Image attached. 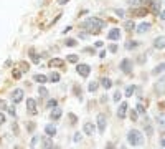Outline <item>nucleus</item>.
Masks as SVG:
<instances>
[{"label": "nucleus", "mask_w": 165, "mask_h": 149, "mask_svg": "<svg viewBox=\"0 0 165 149\" xmlns=\"http://www.w3.org/2000/svg\"><path fill=\"white\" fill-rule=\"evenodd\" d=\"M104 25H106V23H104L103 20H99V18H96V17L86 18V20L81 23V27H82V28H86V30L91 32V33H98Z\"/></svg>", "instance_id": "f257e3e1"}, {"label": "nucleus", "mask_w": 165, "mask_h": 149, "mask_svg": "<svg viewBox=\"0 0 165 149\" xmlns=\"http://www.w3.org/2000/svg\"><path fill=\"white\" fill-rule=\"evenodd\" d=\"M127 141H129V144H132V146H140V144L144 142V136L137 129H130L127 133Z\"/></svg>", "instance_id": "f03ea898"}, {"label": "nucleus", "mask_w": 165, "mask_h": 149, "mask_svg": "<svg viewBox=\"0 0 165 149\" xmlns=\"http://www.w3.org/2000/svg\"><path fill=\"white\" fill-rule=\"evenodd\" d=\"M119 68H121V71H124V73H132V61H130V60H127V58H125V60H122V61H121V66H119Z\"/></svg>", "instance_id": "7ed1b4c3"}, {"label": "nucleus", "mask_w": 165, "mask_h": 149, "mask_svg": "<svg viewBox=\"0 0 165 149\" xmlns=\"http://www.w3.org/2000/svg\"><path fill=\"white\" fill-rule=\"evenodd\" d=\"M76 71H78V75H81L82 78H86V76L91 73V68H89L88 65H78L76 66Z\"/></svg>", "instance_id": "20e7f679"}, {"label": "nucleus", "mask_w": 165, "mask_h": 149, "mask_svg": "<svg viewBox=\"0 0 165 149\" xmlns=\"http://www.w3.org/2000/svg\"><path fill=\"white\" fill-rule=\"evenodd\" d=\"M12 99H13V103L23 101V90H22V88H17V90L12 93Z\"/></svg>", "instance_id": "39448f33"}, {"label": "nucleus", "mask_w": 165, "mask_h": 149, "mask_svg": "<svg viewBox=\"0 0 165 149\" xmlns=\"http://www.w3.org/2000/svg\"><path fill=\"white\" fill-rule=\"evenodd\" d=\"M27 109L30 114H36V101L33 98H28L27 99Z\"/></svg>", "instance_id": "423d86ee"}, {"label": "nucleus", "mask_w": 165, "mask_h": 149, "mask_svg": "<svg viewBox=\"0 0 165 149\" xmlns=\"http://www.w3.org/2000/svg\"><path fill=\"white\" fill-rule=\"evenodd\" d=\"M98 129H99V133L106 131V116L104 114H98Z\"/></svg>", "instance_id": "0eeeda50"}, {"label": "nucleus", "mask_w": 165, "mask_h": 149, "mask_svg": "<svg viewBox=\"0 0 165 149\" xmlns=\"http://www.w3.org/2000/svg\"><path fill=\"white\" fill-rule=\"evenodd\" d=\"M154 48H157V50H162L165 48V37H159L154 40Z\"/></svg>", "instance_id": "6e6552de"}, {"label": "nucleus", "mask_w": 165, "mask_h": 149, "mask_svg": "<svg viewBox=\"0 0 165 149\" xmlns=\"http://www.w3.org/2000/svg\"><path fill=\"white\" fill-rule=\"evenodd\" d=\"M119 37H121V30H119V28H112V30L109 32V35H108V38H109V40H112V42L119 40Z\"/></svg>", "instance_id": "1a4fd4ad"}, {"label": "nucleus", "mask_w": 165, "mask_h": 149, "mask_svg": "<svg viewBox=\"0 0 165 149\" xmlns=\"http://www.w3.org/2000/svg\"><path fill=\"white\" fill-rule=\"evenodd\" d=\"M147 5L152 8L154 12H159L160 10V0H147Z\"/></svg>", "instance_id": "9d476101"}, {"label": "nucleus", "mask_w": 165, "mask_h": 149, "mask_svg": "<svg viewBox=\"0 0 165 149\" xmlns=\"http://www.w3.org/2000/svg\"><path fill=\"white\" fill-rule=\"evenodd\" d=\"M125 113H127V103H121V106L117 109V116L119 118H125Z\"/></svg>", "instance_id": "9b49d317"}, {"label": "nucleus", "mask_w": 165, "mask_h": 149, "mask_svg": "<svg viewBox=\"0 0 165 149\" xmlns=\"http://www.w3.org/2000/svg\"><path fill=\"white\" fill-rule=\"evenodd\" d=\"M155 91H157V93H163V91H165V78L157 81V85H155Z\"/></svg>", "instance_id": "f8f14e48"}, {"label": "nucleus", "mask_w": 165, "mask_h": 149, "mask_svg": "<svg viewBox=\"0 0 165 149\" xmlns=\"http://www.w3.org/2000/svg\"><path fill=\"white\" fill-rule=\"evenodd\" d=\"M155 121L159 123V126L162 129H165V114L163 113H159L157 116H155Z\"/></svg>", "instance_id": "ddd939ff"}, {"label": "nucleus", "mask_w": 165, "mask_h": 149, "mask_svg": "<svg viewBox=\"0 0 165 149\" xmlns=\"http://www.w3.org/2000/svg\"><path fill=\"white\" fill-rule=\"evenodd\" d=\"M41 149H53V141L51 138H45L41 141Z\"/></svg>", "instance_id": "4468645a"}, {"label": "nucleus", "mask_w": 165, "mask_h": 149, "mask_svg": "<svg viewBox=\"0 0 165 149\" xmlns=\"http://www.w3.org/2000/svg\"><path fill=\"white\" fill-rule=\"evenodd\" d=\"M150 30V23L149 22H144V23H140V25L137 27V32L139 33H145V32H149Z\"/></svg>", "instance_id": "2eb2a0df"}, {"label": "nucleus", "mask_w": 165, "mask_h": 149, "mask_svg": "<svg viewBox=\"0 0 165 149\" xmlns=\"http://www.w3.org/2000/svg\"><path fill=\"white\" fill-rule=\"evenodd\" d=\"M45 133H46L50 138H53V136H55V134H56V128L53 126V124H48V126L45 128Z\"/></svg>", "instance_id": "dca6fc26"}, {"label": "nucleus", "mask_w": 165, "mask_h": 149, "mask_svg": "<svg viewBox=\"0 0 165 149\" xmlns=\"http://www.w3.org/2000/svg\"><path fill=\"white\" fill-rule=\"evenodd\" d=\"M84 133L88 134V136H91V134L94 133V124L93 123H86L84 124Z\"/></svg>", "instance_id": "f3484780"}, {"label": "nucleus", "mask_w": 165, "mask_h": 149, "mask_svg": "<svg viewBox=\"0 0 165 149\" xmlns=\"http://www.w3.org/2000/svg\"><path fill=\"white\" fill-rule=\"evenodd\" d=\"M61 109L60 108H53V111H51V114H50V116H51V119H60L61 118Z\"/></svg>", "instance_id": "a211bd4d"}, {"label": "nucleus", "mask_w": 165, "mask_h": 149, "mask_svg": "<svg viewBox=\"0 0 165 149\" xmlns=\"http://www.w3.org/2000/svg\"><path fill=\"white\" fill-rule=\"evenodd\" d=\"M30 58H32V61H33V63H40V56L36 55V51L33 50V48L30 50Z\"/></svg>", "instance_id": "6ab92c4d"}, {"label": "nucleus", "mask_w": 165, "mask_h": 149, "mask_svg": "<svg viewBox=\"0 0 165 149\" xmlns=\"http://www.w3.org/2000/svg\"><path fill=\"white\" fill-rule=\"evenodd\" d=\"M33 80L38 81V83H46L48 76H45V75H35V76H33Z\"/></svg>", "instance_id": "aec40b11"}, {"label": "nucleus", "mask_w": 165, "mask_h": 149, "mask_svg": "<svg viewBox=\"0 0 165 149\" xmlns=\"http://www.w3.org/2000/svg\"><path fill=\"white\" fill-rule=\"evenodd\" d=\"M63 65H65V63H63L61 58H53L50 61V66H58V68H60V66H63Z\"/></svg>", "instance_id": "412c9836"}, {"label": "nucleus", "mask_w": 165, "mask_h": 149, "mask_svg": "<svg viewBox=\"0 0 165 149\" xmlns=\"http://www.w3.org/2000/svg\"><path fill=\"white\" fill-rule=\"evenodd\" d=\"M163 71H165V63H162V65H159V66H155V68H154V71H152V73H154V75H160V73H163Z\"/></svg>", "instance_id": "4be33fe9"}, {"label": "nucleus", "mask_w": 165, "mask_h": 149, "mask_svg": "<svg viewBox=\"0 0 165 149\" xmlns=\"http://www.w3.org/2000/svg\"><path fill=\"white\" fill-rule=\"evenodd\" d=\"M48 80H50V81H51V83H58V81H60V80H61V76H60V75H58V73H51L50 76H48Z\"/></svg>", "instance_id": "5701e85b"}, {"label": "nucleus", "mask_w": 165, "mask_h": 149, "mask_svg": "<svg viewBox=\"0 0 165 149\" xmlns=\"http://www.w3.org/2000/svg\"><path fill=\"white\" fill-rule=\"evenodd\" d=\"M101 83H103V88H106V90H109L111 86H112V81H111L109 78H103V80H101Z\"/></svg>", "instance_id": "b1692460"}, {"label": "nucleus", "mask_w": 165, "mask_h": 149, "mask_svg": "<svg viewBox=\"0 0 165 149\" xmlns=\"http://www.w3.org/2000/svg\"><path fill=\"white\" fill-rule=\"evenodd\" d=\"M96 90H98V81H91V83L88 85V91L89 93H94Z\"/></svg>", "instance_id": "393cba45"}, {"label": "nucleus", "mask_w": 165, "mask_h": 149, "mask_svg": "<svg viewBox=\"0 0 165 149\" xmlns=\"http://www.w3.org/2000/svg\"><path fill=\"white\" fill-rule=\"evenodd\" d=\"M66 61H70V63H76V61H78V55H68Z\"/></svg>", "instance_id": "a878e982"}, {"label": "nucleus", "mask_w": 165, "mask_h": 149, "mask_svg": "<svg viewBox=\"0 0 165 149\" xmlns=\"http://www.w3.org/2000/svg\"><path fill=\"white\" fill-rule=\"evenodd\" d=\"M137 45H139L137 42H127V43H125V48H127V50H132V48H135Z\"/></svg>", "instance_id": "bb28decb"}, {"label": "nucleus", "mask_w": 165, "mask_h": 149, "mask_svg": "<svg viewBox=\"0 0 165 149\" xmlns=\"http://www.w3.org/2000/svg\"><path fill=\"white\" fill-rule=\"evenodd\" d=\"M135 91V86H127V90H125V96H132Z\"/></svg>", "instance_id": "cd10ccee"}, {"label": "nucleus", "mask_w": 165, "mask_h": 149, "mask_svg": "<svg viewBox=\"0 0 165 149\" xmlns=\"http://www.w3.org/2000/svg\"><path fill=\"white\" fill-rule=\"evenodd\" d=\"M38 94H40L41 98H45V96H48V90L46 88H38Z\"/></svg>", "instance_id": "c85d7f7f"}, {"label": "nucleus", "mask_w": 165, "mask_h": 149, "mask_svg": "<svg viewBox=\"0 0 165 149\" xmlns=\"http://www.w3.org/2000/svg\"><path fill=\"white\" fill-rule=\"evenodd\" d=\"M73 139H74V142H79L82 139V134L81 133H74V136H73Z\"/></svg>", "instance_id": "c756f323"}, {"label": "nucleus", "mask_w": 165, "mask_h": 149, "mask_svg": "<svg viewBox=\"0 0 165 149\" xmlns=\"http://www.w3.org/2000/svg\"><path fill=\"white\" fill-rule=\"evenodd\" d=\"M121 98H122V94H121V91H116V93H114V101H121Z\"/></svg>", "instance_id": "7c9ffc66"}, {"label": "nucleus", "mask_w": 165, "mask_h": 149, "mask_svg": "<svg viewBox=\"0 0 165 149\" xmlns=\"http://www.w3.org/2000/svg\"><path fill=\"white\" fill-rule=\"evenodd\" d=\"M20 76H22V73H20V70H13V78H15V80H18V78H20Z\"/></svg>", "instance_id": "2f4dec72"}, {"label": "nucleus", "mask_w": 165, "mask_h": 149, "mask_svg": "<svg viewBox=\"0 0 165 149\" xmlns=\"http://www.w3.org/2000/svg\"><path fill=\"white\" fill-rule=\"evenodd\" d=\"M66 45H68V46H74V45H76V40H73V38H68V40H66Z\"/></svg>", "instance_id": "473e14b6"}, {"label": "nucleus", "mask_w": 165, "mask_h": 149, "mask_svg": "<svg viewBox=\"0 0 165 149\" xmlns=\"http://www.w3.org/2000/svg\"><path fill=\"white\" fill-rule=\"evenodd\" d=\"M125 28H127V30H132V28H134V22H125Z\"/></svg>", "instance_id": "72a5a7b5"}, {"label": "nucleus", "mask_w": 165, "mask_h": 149, "mask_svg": "<svg viewBox=\"0 0 165 149\" xmlns=\"http://www.w3.org/2000/svg\"><path fill=\"white\" fill-rule=\"evenodd\" d=\"M8 113H10V114H12V116H13V118H15V116H17V109H15V108H13V106H12V108H8Z\"/></svg>", "instance_id": "f704fd0d"}, {"label": "nucleus", "mask_w": 165, "mask_h": 149, "mask_svg": "<svg viewBox=\"0 0 165 149\" xmlns=\"http://www.w3.org/2000/svg\"><path fill=\"white\" fill-rule=\"evenodd\" d=\"M56 104H58V103H56V99H51V101L48 103V108H56Z\"/></svg>", "instance_id": "c9c22d12"}, {"label": "nucleus", "mask_w": 165, "mask_h": 149, "mask_svg": "<svg viewBox=\"0 0 165 149\" xmlns=\"http://www.w3.org/2000/svg\"><path fill=\"white\" fill-rule=\"evenodd\" d=\"M130 119H132V121H135V119H137V113H135L134 109H132V113H130Z\"/></svg>", "instance_id": "e433bc0d"}, {"label": "nucleus", "mask_w": 165, "mask_h": 149, "mask_svg": "<svg viewBox=\"0 0 165 149\" xmlns=\"http://www.w3.org/2000/svg\"><path fill=\"white\" fill-rule=\"evenodd\" d=\"M2 109H7V104H5V101L0 99V111H2Z\"/></svg>", "instance_id": "4c0bfd02"}, {"label": "nucleus", "mask_w": 165, "mask_h": 149, "mask_svg": "<svg viewBox=\"0 0 165 149\" xmlns=\"http://www.w3.org/2000/svg\"><path fill=\"white\" fill-rule=\"evenodd\" d=\"M3 123H5V114L0 113V124H3Z\"/></svg>", "instance_id": "58836bf2"}, {"label": "nucleus", "mask_w": 165, "mask_h": 149, "mask_svg": "<svg viewBox=\"0 0 165 149\" xmlns=\"http://www.w3.org/2000/svg\"><path fill=\"white\" fill-rule=\"evenodd\" d=\"M137 111H139V113H145V108L142 106V104H139V106H137Z\"/></svg>", "instance_id": "ea45409f"}, {"label": "nucleus", "mask_w": 165, "mask_h": 149, "mask_svg": "<svg viewBox=\"0 0 165 149\" xmlns=\"http://www.w3.org/2000/svg\"><path fill=\"white\" fill-rule=\"evenodd\" d=\"M109 50L112 51V53H116V51H117V46H116V45H111V46H109Z\"/></svg>", "instance_id": "a19ab883"}, {"label": "nucleus", "mask_w": 165, "mask_h": 149, "mask_svg": "<svg viewBox=\"0 0 165 149\" xmlns=\"http://www.w3.org/2000/svg\"><path fill=\"white\" fill-rule=\"evenodd\" d=\"M36 141H38V138L35 136V138H33V139H32V147H35V144H36Z\"/></svg>", "instance_id": "79ce46f5"}, {"label": "nucleus", "mask_w": 165, "mask_h": 149, "mask_svg": "<svg viewBox=\"0 0 165 149\" xmlns=\"http://www.w3.org/2000/svg\"><path fill=\"white\" fill-rule=\"evenodd\" d=\"M70 2V0H58V3H60V5H65V3H68Z\"/></svg>", "instance_id": "37998d69"}, {"label": "nucleus", "mask_w": 165, "mask_h": 149, "mask_svg": "<svg viewBox=\"0 0 165 149\" xmlns=\"http://www.w3.org/2000/svg\"><path fill=\"white\" fill-rule=\"evenodd\" d=\"M33 126H35V124H32V123H30V124H28V131H30V133L33 131V129H35V128H33Z\"/></svg>", "instance_id": "c03bdc74"}, {"label": "nucleus", "mask_w": 165, "mask_h": 149, "mask_svg": "<svg viewBox=\"0 0 165 149\" xmlns=\"http://www.w3.org/2000/svg\"><path fill=\"white\" fill-rule=\"evenodd\" d=\"M160 18H162V20H165V10L160 12Z\"/></svg>", "instance_id": "a18cd8bd"}, {"label": "nucleus", "mask_w": 165, "mask_h": 149, "mask_svg": "<svg viewBox=\"0 0 165 149\" xmlns=\"http://www.w3.org/2000/svg\"><path fill=\"white\" fill-rule=\"evenodd\" d=\"M162 146H165V139H163V141H162Z\"/></svg>", "instance_id": "49530a36"}, {"label": "nucleus", "mask_w": 165, "mask_h": 149, "mask_svg": "<svg viewBox=\"0 0 165 149\" xmlns=\"http://www.w3.org/2000/svg\"><path fill=\"white\" fill-rule=\"evenodd\" d=\"M121 149H125V147H124V146H122V147H121Z\"/></svg>", "instance_id": "de8ad7c7"}, {"label": "nucleus", "mask_w": 165, "mask_h": 149, "mask_svg": "<svg viewBox=\"0 0 165 149\" xmlns=\"http://www.w3.org/2000/svg\"><path fill=\"white\" fill-rule=\"evenodd\" d=\"M55 149H60V147H55Z\"/></svg>", "instance_id": "09e8293b"}]
</instances>
